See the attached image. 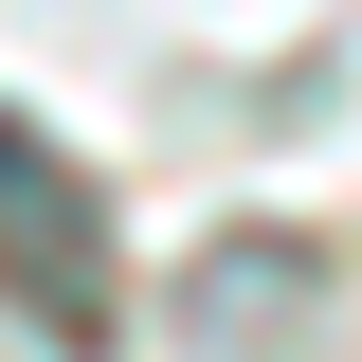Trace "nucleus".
I'll return each instance as SVG.
<instances>
[{"label": "nucleus", "instance_id": "obj_1", "mask_svg": "<svg viewBox=\"0 0 362 362\" xmlns=\"http://www.w3.org/2000/svg\"><path fill=\"white\" fill-rule=\"evenodd\" d=\"M0 254H18V308L54 326V344H90L109 326V254H90V199L54 181L37 127H0Z\"/></svg>", "mask_w": 362, "mask_h": 362}]
</instances>
